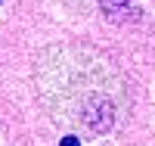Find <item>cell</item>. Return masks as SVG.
<instances>
[{
    "label": "cell",
    "instance_id": "cell-1",
    "mask_svg": "<svg viewBox=\"0 0 155 146\" xmlns=\"http://www.w3.org/2000/svg\"><path fill=\"white\" fill-rule=\"evenodd\" d=\"M37 97L56 121L109 134L124 115V81L96 50L78 44L50 47L34 69Z\"/></svg>",
    "mask_w": 155,
    "mask_h": 146
},
{
    "label": "cell",
    "instance_id": "cell-2",
    "mask_svg": "<svg viewBox=\"0 0 155 146\" xmlns=\"http://www.w3.org/2000/svg\"><path fill=\"white\" fill-rule=\"evenodd\" d=\"M99 6L112 22H137L140 19V6L134 0H99Z\"/></svg>",
    "mask_w": 155,
    "mask_h": 146
},
{
    "label": "cell",
    "instance_id": "cell-3",
    "mask_svg": "<svg viewBox=\"0 0 155 146\" xmlns=\"http://www.w3.org/2000/svg\"><path fill=\"white\" fill-rule=\"evenodd\" d=\"M59 146H81V140H78V137H65Z\"/></svg>",
    "mask_w": 155,
    "mask_h": 146
}]
</instances>
